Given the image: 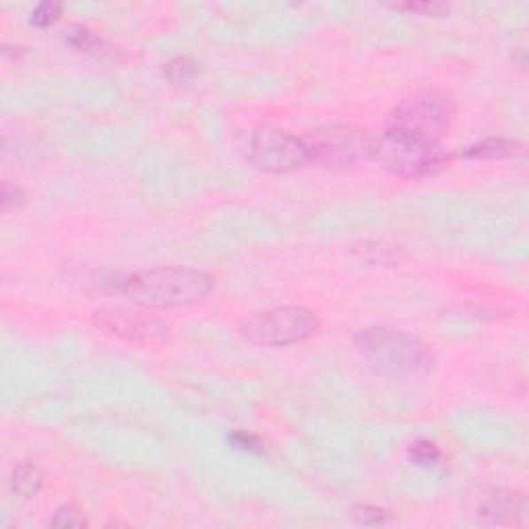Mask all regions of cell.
<instances>
[{
    "mask_svg": "<svg viewBox=\"0 0 529 529\" xmlns=\"http://www.w3.org/2000/svg\"><path fill=\"white\" fill-rule=\"evenodd\" d=\"M248 159L263 172L288 174L310 161L307 141L276 127H259L248 136Z\"/></svg>",
    "mask_w": 529,
    "mask_h": 529,
    "instance_id": "8992f818",
    "label": "cell"
},
{
    "mask_svg": "<svg viewBox=\"0 0 529 529\" xmlns=\"http://www.w3.org/2000/svg\"><path fill=\"white\" fill-rule=\"evenodd\" d=\"M198 73H201V66H198V62L192 60L191 56H176V58L167 62L164 71L167 81L176 87L191 85L192 81L198 77Z\"/></svg>",
    "mask_w": 529,
    "mask_h": 529,
    "instance_id": "4fadbf2b",
    "label": "cell"
},
{
    "mask_svg": "<svg viewBox=\"0 0 529 529\" xmlns=\"http://www.w3.org/2000/svg\"><path fill=\"white\" fill-rule=\"evenodd\" d=\"M310 161H321L327 166H352L356 161L370 158L372 136L366 130L346 124H333L313 130L307 139Z\"/></svg>",
    "mask_w": 529,
    "mask_h": 529,
    "instance_id": "52a82bcc",
    "label": "cell"
},
{
    "mask_svg": "<svg viewBox=\"0 0 529 529\" xmlns=\"http://www.w3.org/2000/svg\"><path fill=\"white\" fill-rule=\"evenodd\" d=\"M352 517L358 521L360 525H381L387 519L383 509L375 505H356L352 509Z\"/></svg>",
    "mask_w": 529,
    "mask_h": 529,
    "instance_id": "e0dca14e",
    "label": "cell"
},
{
    "mask_svg": "<svg viewBox=\"0 0 529 529\" xmlns=\"http://www.w3.org/2000/svg\"><path fill=\"white\" fill-rule=\"evenodd\" d=\"M319 329V319L304 307H277L242 321L240 333L257 346L285 347L300 344Z\"/></svg>",
    "mask_w": 529,
    "mask_h": 529,
    "instance_id": "277c9868",
    "label": "cell"
},
{
    "mask_svg": "<svg viewBox=\"0 0 529 529\" xmlns=\"http://www.w3.org/2000/svg\"><path fill=\"white\" fill-rule=\"evenodd\" d=\"M9 486L19 499H34L43 486V471L31 462L17 463L11 471Z\"/></svg>",
    "mask_w": 529,
    "mask_h": 529,
    "instance_id": "30bf717a",
    "label": "cell"
},
{
    "mask_svg": "<svg viewBox=\"0 0 529 529\" xmlns=\"http://www.w3.org/2000/svg\"><path fill=\"white\" fill-rule=\"evenodd\" d=\"M65 42L74 50H79V52L93 54V56H99L105 48L102 37H99L93 29L85 27V25H71V27L65 31Z\"/></svg>",
    "mask_w": 529,
    "mask_h": 529,
    "instance_id": "7c38bea8",
    "label": "cell"
},
{
    "mask_svg": "<svg viewBox=\"0 0 529 529\" xmlns=\"http://www.w3.org/2000/svg\"><path fill=\"white\" fill-rule=\"evenodd\" d=\"M229 443L234 447H238V449H245V451H254V453H263V445H261V440L257 437H253V434H246V432H234L232 437H229Z\"/></svg>",
    "mask_w": 529,
    "mask_h": 529,
    "instance_id": "d6986e66",
    "label": "cell"
},
{
    "mask_svg": "<svg viewBox=\"0 0 529 529\" xmlns=\"http://www.w3.org/2000/svg\"><path fill=\"white\" fill-rule=\"evenodd\" d=\"M370 159L381 164L385 170L397 176H424L447 159L439 143H431L418 136L400 133V130L385 128V133L372 139Z\"/></svg>",
    "mask_w": 529,
    "mask_h": 529,
    "instance_id": "3957f363",
    "label": "cell"
},
{
    "mask_svg": "<svg viewBox=\"0 0 529 529\" xmlns=\"http://www.w3.org/2000/svg\"><path fill=\"white\" fill-rule=\"evenodd\" d=\"M3 205L4 209H12V207H21L25 205V195L19 186H12L9 183H4L3 186Z\"/></svg>",
    "mask_w": 529,
    "mask_h": 529,
    "instance_id": "ffe728a7",
    "label": "cell"
},
{
    "mask_svg": "<svg viewBox=\"0 0 529 529\" xmlns=\"http://www.w3.org/2000/svg\"><path fill=\"white\" fill-rule=\"evenodd\" d=\"M395 9L422 12V15H431V17H443L445 12H449V4H445V3H408V4H395Z\"/></svg>",
    "mask_w": 529,
    "mask_h": 529,
    "instance_id": "ac0fdd59",
    "label": "cell"
},
{
    "mask_svg": "<svg viewBox=\"0 0 529 529\" xmlns=\"http://www.w3.org/2000/svg\"><path fill=\"white\" fill-rule=\"evenodd\" d=\"M356 347L378 375L393 378L424 377L432 370L434 356L424 341L414 335L385 327L362 329L356 335Z\"/></svg>",
    "mask_w": 529,
    "mask_h": 529,
    "instance_id": "7a4b0ae2",
    "label": "cell"
},
{
    "mask_svg": "<svg viewBox=\"0 0 529 529\" xmlns=\"http://www.w3.org/2000/svg\"><path fill=\"white\" fill-rule=\"evenodd\" d=\"M97 327L127 341H153L167 331V323L153 315L128 308H102L96 313Z\"/></svg>",
    "mask_w": 529,
    "mask_h": 529,
    "instance_id": "ba28073f",
    "label": "cell"
},
{
    "mask_svg": "<svg viewBox=\"0 0 529 529\" xmlns=\"http://www.w3.org/2000/svg\"><path fill=\"white\" fill-rule=\"evenodd\" d=\"M455 116V105L439 91H420L409 96L391 112L387 128L439 143Z\"/></svg>",
    "mask_w": 529,
    "mask_h": 529,
    "instance_id": "5b68a950",
    "label": "cell"
},
{
    "mask_svg": "<svg viewBox=\"0 0 529 529\" xmlns=\"http://www.w3.org/2000/svg\"><path fill=\"white\" fill-rule=\"evenodd\" d=\"M521 152V143L513 139H484L476 145L468 147L463 152L465 158L471 159H501V158H511V155H517Z\"/></svg>",
    "mask_w": 529,
    "mask_h": 529,
    "instance_id": "8fae6325",
    "label": "cell"
},
{
    "mask_svg": "<svg viewBox=\"0 0 529 529\" xmlns=\"http://www.w3.org/2000/svg\"><path fill=\"white\" fill-rule=\"evenodd\" d=\"M62 12V4L58 3H40L31 11V19L29 21L35 25V27H48L54 21H58Z\"/></svg>",
    "mask_w": 529,
    "mask_h": 529,
    "instance_id": "2e32d148",
    "label": "cell"
},
{
    "mask_svg": "<svg viewBox=\"0 0 529 529\" xmlns=\"http://www.w3.org/2000/svg\"><path fill=\"white\" fill-rule=\"evenodd\" d=\"M409 457L418 465H434L440 459V451L431 440H418L409 447Z\"/></svg>",
    "mask_w": 529,
    "mask_h": 529,
    "instance_id": "9a60e30c",
    "label": "cell"
},
{
    "mask_svg": "<svg viewBox=\"0 0 529 529\" xmlns=\"http://www.w3.org/2000/svg\"><path fill=\"white\" fill-rule=\"evenodd\" d=\"M211 290L214 279L207 273L180 267L135 271L121 284L122 294L145 308L189 307L207 298Z\"/></svg>",
    "mask_w": 529,
    "mask_h": 529,
    "instance_id": "6da1fadb",
    "label": "cell"
},
{
    "mask_svg": "<svg viewBox=\"0 0 529 529\" xmlns=\"http://www.w3.org/2000/svg\"><path fill=\"white\" fill-rule=\"evenodd\" d=\"M50 524L56 525V527H85L87 525V519L83 511H81L79 507L74 505H62L56 509L54 517Z\"/></svg>",
    "mask_w": 529,
    "mask_h": 529,
    "instance_id": "5bb4252c",
    "label": "cell"
},
{
    "mask_svg": "<svg viewBox=\"0 0 529 529\" xmlns=\"http://www.w3.org/2000/svg\"><path fill=\"white\" fill-rule=\"evenodd\" d=\"M527 513V501L509 490H486L476 499L474 517L486 525H521Z\"/></svg>",
    "mask_w": 529,
    "mask_h": 529,
    "instance_id": "9c48e42d",
    "label": "cell"
}]
</instances>
